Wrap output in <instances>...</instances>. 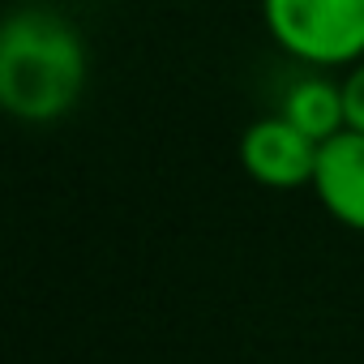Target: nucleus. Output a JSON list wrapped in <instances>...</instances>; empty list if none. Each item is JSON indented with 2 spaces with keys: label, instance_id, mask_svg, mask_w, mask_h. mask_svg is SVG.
<instances>
[{
  "label": "nucleus",
  "instance_id": "1",
  "mask_svg": "<svg viewBox=\"0 0 364 364\" xmlns=\"http://www.w3.org/2000/svg\"><path fill=\"white\" fill-rule=\"evenodd\" d=\"M90 77L86 39L52 5H14L0 22V107L22 124L65 120Z\"/></svg>",
  "mask_w": 364,
  "mask_h": 364
},
{
  "label": "nucleus",
  "instance_id": "2",
  "mask_svg": "<svg viewBox=\"0 0 364 364\" xmlns=\"http://www.w3.org/2000/svg\"><path fill=\"white\" fill-rule=\"evenodd\" d=\"M262 26L300 69L343 73L364 60V0H262Z\"/></svg>",
  "mask_w": 364,
  "mask_h": 364
},
{
  "label": "nucleus",
  "instance_id": "3",
  "mask_svg": "<svg viewBox=\"0 0 364 364\" xmlns=\"http://www.w3.org/2000/svg\"><path fill=\"white\" fill-rule=\"evenodd\" d=\"M317 150H321V141L309 137L300 124H291L283 112L249 120L240 133V146H236L245 176L262 189H274V193H291V189L313 185Z\"/></svg>",
  "mask_w": 364,
  "mask_h": 364
},
{
  "label": "nucleus",
  "instance_id": "4",
  "mask_svg": "<svg viewBox=\"0 0 364 364\" xmlns=\"http://www.w3.org/2000/svg\"><path fill=\"white\" fill-rule=\"evenodd\" d=\"M321 202V210L343 223L347 232H364V133L343 129L321 141L317 171L309 185Z\"/></svg>",
  "mask_w": 364,
  "mask_h": 364
},
{
  "label": "nucleus",
  "instance_id": "5",
  "mask_svg": "<svg viewBox=\"0 0 364 364\" xmlns=\"http://www.w3.org/2000/svg\"><path fill=\"white\" fill-rule=\"evenodd\" d=\"M291 124H300L309 137L326 141L334 133L347 129V103H343V77H334L330 69H304L279 107Z\"/></svg>",
  "mask_w": 364,
  "mask_h": 364
},
{
  "label": "nucleus",
  "instance_id": "6",
  "mask_svg": "<svg viewBox=\"0 0 364 364\" xmlns=\"http://www.w3.org/2000/svg\"><path fill=\"white\" fill-rule=\"evenodd\" d=\"M343 103H347V129L364 133V60L343 69Z\"/></svg>",
  "mask_w": 364,
  "mask_h": 364
}]
</instances>
